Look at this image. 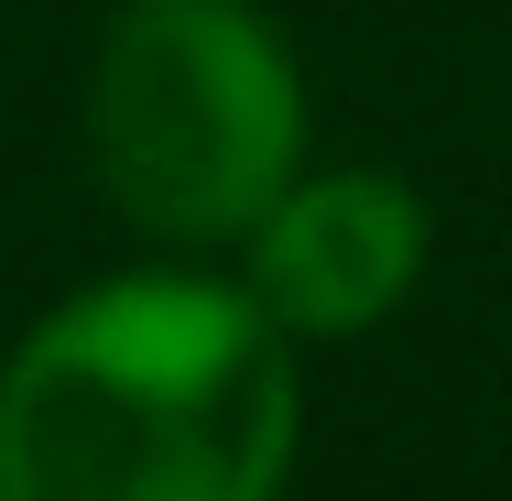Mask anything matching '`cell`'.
Returning a JSON list of instances; mask_svg holds the SVG:
<instances>
[{"mask_svg": "<svg viewBox=\"0 0 512 501\" xmlns=\"http://www.w3.org/2000/svg\"><path fill=\"white\" fill-rule=\"evenodd\" d=\"M295 338L251 284L109 273L0 360V501H284Z\"/></svg>", "mask_w": 512, "mask_h": 501, "instance_id": "obj_1", "label": "cell"}, {"mask_svg": "<svg viewBox=\"0 0 512 501\" xmlns=\"http://www.w3.org/2000/svg\"><path fill=\"white\" fill-rule=\"evenodd\" d=\"M88 164L164 251H240L306 175V66L251 0H120L88 55Z\"/></svg>", "mask_w": 512, "mask_h": 501, "instance_id": "obj_2", "label": "cell"}, {"mask_svg": "<svg viewBox=\"0 0 512 501\" xmlns=\"http://www.w3.org/2000/svg\"><path fill=\"white\" fill-rule=\"evenodd\" d=\"M251 295L262 316L295 338V349H327V338H371L382 316H404V295L425 284V251H436V218L393 164H327V175H295L284 197L251 218Z\"/></svg>", "mask_w": 512, "mask_h": 501, "instance_id": "obj_3", "label": "cell"}]
</instances>
